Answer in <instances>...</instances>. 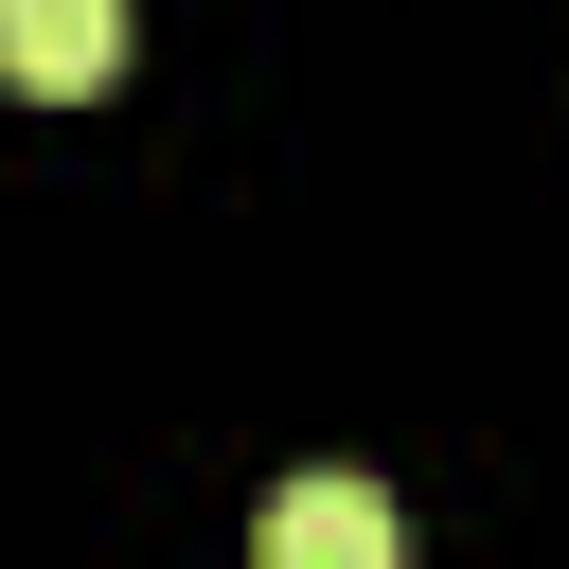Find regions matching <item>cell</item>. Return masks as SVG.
<instances>
[{
    "instance_id": "1",
    "label": "cell",
    "mask_w": 569,
    "mask_h": 569,
    "mask_svg": "<svg viewBox=\"0 0 569 569\" xmlns=\"http://www.w3.org/2000/svg\"><path fill=\"white\" fill-rule=\"evenodd\" d=\"M249 551H267V569H391V498H373V480H267Z\"/></svg>"
},
{
    "instance_id": "2",
    "label": "cell",
    "mask_w": 569,
    "mask_h": 569,
    "mask_svg": "<svg viewBox=\"0 0 569 569\" xmlns=\"http://www.w3.org/2000/svg\"><path fill=\"white\" fill-rule=\"evenodd\" d=\"M107 71H124V0H0V89L71 107V89H107Z\"/></svg>"
}]
</instances>
